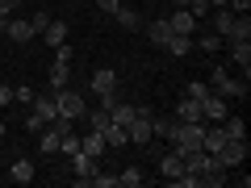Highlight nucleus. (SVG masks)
<instances>
[{"mask_svg":"<svg viewBox=\"0 0 251 188\" xmlns=\"http://www.w3.org/2000/svg\"><path fill=\"white\" fill-rule=\"evenodd\" d=\"M214 34L222 38V42H239V38H251V17H247V13L218 9V17H214Z\"/></svg>","mask_w":251,"mask_h":188,"instance_id":"f257e3e1","label":"nucleus"},{"mask_svg":"<svg viewBox=\"0 0 251 188\" xmlns=\"http://www.w3.org/2000/svg\"><path fill=\"white\" fill-rule=\"evenodd\" d=\"M54 117H59V105H54V92H50V96L42 92V96H34V113H29V121H25V125H29V130L38 134V130H42V125H50Z\"/></svg>","mask_w":251,"mask_h":188,"instance_id":"f03ea898","label":"nucleus"},{"mask_svg":"<svg viewBox=\"0 0 251 188\" xmlns=\"http://www.w3.org/2000/svg\"><path fill=\"white\" fill-rule=\"evenodd\" d=\"M209 88H214L218 96H247V80H234L226 67H214V75H209Z\"/></svg>","mask_w":251,"mask_h":188,"instance_id":"7ed1b4c3","label":"nucleus"},{"mask_svg":"<svg viewBox=\"0 0 251 188\" xmlns=\"http://www.w3.org/2000/svg\"><path fill=\"white\" fill-rule=\"evenodd\" d=\"M126 138H130V146H147V142H151V109H138V113L130 117Z\"/></svg>","mask_w":251,"mask_h":188,"instance_id":"20e7f679","label":"nucleus"},{"mask_svg":"<svg viewBox=\"0 0 251 188\" xmlns=\"http://www.w3.org/2000/svg\"><path fill=\"white\" fill-rule=\"evenodd\" d=\"M54 105H59V117H72V121H80L88 109H84V96L80 92H72V88H59L54 92Z\"/></svg>","mask_w":251,"mask_h":188,"instance_id":"39448f33","label":"nucleus"},{"mask_svg":"<svg viewBox=\"0 0 251 188\" xmlns=\"http://www.w3.org/2000/svg\"><path fill=\"white\" fill-rule=\"evenodd\" d=\"M247 138H226L222 142V151H218V163L222 167H239V163H247Z\"/></svg>","mask_w":251,"mask_h":188,"instance_id":"423d86ee","label":"nucleus"},{"mask_svg":"<svg viewBox=\"0 0 251 188\" xmlns=\"http://www.w3.org/2000/svg\"><path fill=\"white\" fill-rule=\"evenodd\" d=\"M226 113H230V109H226V96H218V92L209 88L205 96H201V121H205V125L209 121H222Z\"/></svg>","mask_w":251,"mask_h":188,"instance_id":"0eeeda50","label":"nucleus"},{"mask_svg":"<svg viewBox=\"0 0 251 188\" xmlns=\"http://www.w3.org/2000/svg\"><path fill=\"white\" fill-rule=\"evenodd\" d=\"M72 171H75V184L88 188L92 171H97V159H92V155H84V151H75V155H72Z\"/></svg>","mask_w":251,"mask_h":188,"instance_id":"6e6552de","label":"nucleus"},{"mask_svg":"<svg viewBox=\"0 0 251 188\" xmlns=\"http://www.w3.org/2000/svg\"><path fill=\"white\" fill-rule=\"evenodd\" d=\"M168 25H172V34H184V38L197 34V17H193L188 9H176V13L168 17Z\"/></svg>","mask_w":251,"mask_h":188,"instance_id":"1a4fd4ad","label":"nucleus"},{"mask_svg":"<svg viewBox=\"0 0 251 188\" xmlns=\"http://www.w3.org/2000/svg\"><path fill=\"white\" fill-rule=\"evenodd\" d=\"M4 38H9V42H34V25H29V21H17V17H9L4 21Z\"/></svg>","mask_w":251,"mask_h":188,"instance_id":"9d476101","label":"nucleus"},{"mask_svg":"<svg viewBox=\"0 0 251 188\" xmlns=\"http://www.w3.org/2000/svg\"><path fill=\"white\" fill-rule=\"evenodd\" d=\"M113 88H117V71H109V67L92 71V92H97V96H109Z\"/></svg>","mask_w":251,"mask_h":188,"instance_id":"9b49d317","label":"nucleus"},{"mask_svg":"<svg viewBox=\"0 0 251 188\" xmlns=\"http://www.w3.org/2000/svg\"><path fill=\"white\" fill-rule=\"evenodd\" d=\"M80 151L92 155V159H100V155H105V134H100V130H88V134L80 138Z\"/></svg>","mask_w":251,"mask_h":188,"instance_id":"f8f14e48","label":"nucleus"},{"mask_svg":"<svg viewBox=\"0 0 251 188\" xmlns=\"http://www.w3.org/2000/svg\"><path fill=\"white\" fill-rule=\"evenodd\" d=\"M159 171L168 176V184H176V176H184V159H180L176 151H172V155H163V159H159Z\"/></svg>","mask_w":251,"mask_h":188,"instance_id":"ddd939ff","label":"nucleus"},{"mask_svg":"<svg viewBox=\"0 0 251 188\" xmlns=\"http://www.w3.org/2000/svg\"><path fill=\"white\" fill-rule=\"evenodd\" d=\"M67 75H72V63H59V59H54V67L46 71V80H50V92L67 88Z\"/></svg>","mask_w":251,"mask_h":188,"instance_id":"4468645a","label":"nucleus"},{"mask_svg":"<svg viewBox=\"0 0 251 188\" xmlns=\"http://www.w3.org/2000/svg\"><path fill=\"white\" fill-rule=\"evenodd\" d=\"M176 121H201V100L184 96V100L176 105Z\"/></svg>","mask_w":251,"mask_h":188,"instance_id":"2eb2a0df","label":"nucleus"},{"mask_svg":"<svg viewBox=\"0 0 251 188\" xmlns=\"http://www.w3.org/2000/svg\"><path fill=\"white\" fill-rule=\"evenodd\" d=\"M147 38H151L155 46H168V38H172V25H168V17L151 21V25H147Z\"/></svg>","mask_w":251,"mask_h":188,"instance_id":"dca6fc26","label":"nucleus"},{"mask_svg":"<svg viewBox=\"0 0 251 188\" xmlns=\"http://www.w3.org/2000/svg\"><path fill=\"white\" fill-rule=\"evenodd\" d=\"M230 59H234V63L243 67V75H251V42H247V38H239V42H234Z\"/></svg>","mask_w":251,"mask_h":188,"instance_id":"f3484780","label":"nucleus"},{"mask_svg":"<svg viewBox=\"0 0 251 188\" xmlns=\"http://www.w3.org/2000/svg\"><path fill=\"white\" fill-rule=\"evenodd\" d=\"M9 180H13V184H29V180H34V163H29V159H17V163L9 167Z\"/></svg>","mask_w":251,"mask_h":188,"instance_id":"a211bd4d","label":"nucleus"},{"mask_svg":"<svg viewBox=\"0 0 251 188\" xmlns=\"http://www.w3.org/2000/svg\"><path fill=\"white\" fill-rule=\"evenodd\" d=\"M42 42L46 46H63L67 42V25H63V21H50V25L42 29Z\"/></svg>","mask_w":251,"mask_h":188,"instance_id":"6ab92c4d","label":"nucleus"},{"mask_svg":"<svg viewBox=\"0 0 251 188\" xmlns=\"http://www.w3.org/2000/svg\"><path fill=\"white\" fill-rule=\"evenodd\" d=\"M134 113H138V105H122V100H117V105L109 109V121H113V125H130Z\"/></svg>","mask_w":251,"mask_h":188,"instance_id":"aec40b11","label":"nucleus"},{"mask_svg":"<svg viewBox=\"0 0 251 188\" xmlns=\"http://www.w3.org/2000/svg\"><path fill=\"white\" fill-rule=\"evenodd\" d=\"M38 134H42V142H38V146H42V155H54V151H59V130H54V125H42Z\"/></svg>","mask_w":251,"mask_h":188,"instance_id":"412c9836","label":"nucleus"},{"mask_svg":"<svg viewBox=\"0 0 251 188\" xmlns=\"http://www.w3.org/2000/svg\"><path fill=\"white\" fill-rule=\"evenodd\" d=\"M113 17H117V25H122V29H138V25H143V21H138V13H134V9H122V4L113 9Z\"/></svg>","mask_w":251,"mask_h":188,"instance_id":"4be33fe9","label":"nucleus"},{"mask_svg":"<svg viewBox=\"0 0 251 188\" xmlns=\"http://www.w3.org/2000/svg\"><path fill=\"white\" fill-rule=\"evenodd\" d=\"M163 50H172V54H176V59H180V54H188V50H193V38H184V34H172Z\"/></svg>","mask_w":251,"mask_h":188,"instance_id":"5701e85b","label":"nucleus"},{"mask_svg":"<svg viewBox=\"0 0 251 188\" xmlns=\"http://www.w3.org/2000/svg\"><path fill=\"white\" fill-rule=\"evenodd\" d=\"M84 117H88V125H92V130H100V134L109 130V109H105V105H100V109H88Z\"/></svg>","mask_w":251,"mask_h":188,"instance_id":"b1692460","label":"nucleus"},{"mask_svg":"<svg viewBox=\"0 0 251 188\" xmlns=\"http://www.w3.org/2000/svg\"><path fill=\"white\" fill-rule=\"evenodd\" d=\"M105 146H130V138H126V125H113V121H109V130H105Z\"/></svg>","mask_w":251,"mask_h":188,"instance_id":"393cba45","label":"nucleus"},{"mask_svg":"<svg viewBox=\"0 0 251 188\" xmlns=\"http://www.w3.org/2000/svg\"><path fill=\"white\" fill-rule=\"evenodd\" d=\"M193 46H201L205 54H214V50H222V38H218V34H209V29H205V34H197V38H193Z\"/></svg>","mask_w":251,"mask_h":188,"instance_id":"a878e982","label":"nucleus"},{"mask_svg":"<svg viewBox=\"0 0 251 188\" xmlns=\"http://www.w3.org/2000/svg\"><path fill=\"white\" fill-rule=\"evenodd\" d=\"M168 134H172V117L151 113V138H168Z\"/></svg>","mask_w":251,"mask_h":188,"instance_id":"bb28decb","label":"nucleus"},{"mask_svg":"<svg viewBox=\"0 0 251 188\" xmlns=\"http://www.w3.org/2000/svg\"><path fill=\"white\" fill-rule=\"evenodd\" d=\"M59 151H63V155H75V151H80V134H75V130H67V134L59 138Z\"/></svg>","mask_w":251,"mask_h":188,"instance_id":"cd10ccee","label":"nucleus"},{"mask_svg":"<svg viewBox=\"0 0 251 188\" xmlns=\"http://www.w3.org/2000/svg\"><path fill=\"white\" fill-rule=\"evenodd\" d=\"M117 184H126V188H138V184H143V167H126L122 176H117Z\"/></svg>","mask_w":251,"mask_h":188,"instance_id":"c85d7f7f","label":"nucleus"},{"mask_svg":"<svg viewBox=\"0 0 251 188\" xmlns=\"http://www.w3.org/2000/svg\"><path fill=\"white\" fill-rule=\"evenodd\" d=\"M50 21H54V17H50V13H46V9H38V13H34V17H29V25H34V34H42V29H46V25H50Z\"/></svg>","mask_w":251,"mask_h":188,"instance_id":"c756f323","label":"nucleus"},{"mask_svg":"<svg viewBox=\"0 0 251 188\" xmlns=\"http://www.w3.org/2000/svg\"><path fill=\"white\" fill-rule=\"evenodd\" d=\"M188 13H193V17H205V13H209V0H188Z\"/></svg>","mask_w":251,"mask_h":188,"instance_id":"7c9ffc66","label":"nucleus"},{"mask_svg":"<svg viewBox=\"0 0 251 188\" xmlns=\"http://www.w3.org/2000/svg\"><path fill=\"white\" fill-rule=\"evenodd\" d=\"M34 96H38L34 88H13V100H21V105H34Z\"/></svg>","mask_w":251,"mask_h":188,"instance_id":"2f4dec72","label":"nucleus"},{"mask_svg":"<svg viewBox=\"0 0 251 188\" xmlns=\"http://www.w3.org/2000/svg\"><path fill=\"white\" fill-rule=\"evenodd\" d=\"M13 9H21V0H0V21H9Z\"/></svg>","mask_w":251,"mask_h":188,"instance_id":"473e14b6","label":"nucleus"},{"mask_svg":"<svg viewBox=\"0 0 251 188\" xmlns=\"http://www.w3.org/2000/svg\"><path fill=\"white\" fill-rule=\"evenodd\" d=\"M88 184H97V188H117V176H97V171H92Z\"/></svg>","mask_w":251,"mask_h":188,"instance_id":"72a5a7b5","label":"nucleus"},{"mask_svg":"<svg viewBox=\"0 0 251 188\" xmlns=\"http://www.w3.org/2000/svg\"><path fill=\"white\" fill-rule=\"evenodd\" d=\"M205 92H209V84H188V92H184V96H193V100H201V96H205Z\"/></svg>","mask_w":251,"mask_h":188,"instance_id":"f704fd0d","label":"nucleus"},{"mask_svg":"<svg viewBox=\"0 0 251 188\" xmlns=\"http://www.w3.org/2000/svg\"><path fill=\"white\" fill-rule=\"evenodd\" d=\"M54 59H59V63H72V46H67V42L54 46Z\"/></svg>","mask_w":251,"mask_h":188,"instance_id":"c9c22d12","label":"nucleus"},{"mask_svg":"<svg viewBox=\"0 0 251 188\" xmlns=\"http://www.w3.org/2000/svg\"><path fill=\"white\" fill-rule=\"evenodd\" d=\"M226 4H230V13H247L251 9V0H226Z\"/></svg>","mask_w":251,"mask_h":188,"instance_id":"e433bc0d","label":"nucleus"},{"mask_svg":"<svg viewBox=\"0 0 251 188\" xmlns=\"http://www.w3.org/2000/svg\"><path fill=\"white\" fill-rule=\"evenodd\" d=\"M92 4H97V9H105V13H113L117 4H122V0H92Z\"/></svg>","mask_w":251,"mask_h":188,"instance_id":"4c0bfd02","label":"nucleus"},{"mask_svg":"<svg viewBox=\"0 0 251 188\" xmlns=\"http://www.w3.org/2000/svg\"><path fill=\"white\" fill-rule=\"evenodd\" d=\"M9 100H13V88H9V84H0V109L9 105Z\"/></svg>","mask_w":251,"mask_h":188,"instance_id":"58836bf2","label":"nucleus"},{"mask_svg":"<svg viewBox=\"0 0 251 188\" xmlns=\"http://www.w3.org/2000/svg\"><path fill=\"white\" fill-rule=\"evenodd\" d=\"M172 4H176V9H188V0H172Z\"/></svg>","mask_w":251,"mask_h":188,"instance_id":"ea45409f","label":"nucleus"},{"mask_svg":"<svg viewBox=\"0 0 251 188\" xmlns=\"http://www.w3.org/2000/svg\"><path fill=\"white\" fill-rule=\"evenodd\" d=\"M4 134H9V125H4V121H0V138H4Z\"/></svg>","mask_w":251,"mask_h":188,"instance_id":"a19ab883","label":"nucleus"},{"mask_svg":"<svg viewBox=\"0 0 251 188\" xmlns=\"http://www.w3.org/2000/svg\"><path fill=\"white\" fill-rule=\"evenodd\" d=\"M209 4H218V9H222V4H226V0H209Z\"/></svg>","mask_w":251,"mask_h":188,"instance_id":"79ce46f5","label":"nucleus"},{"mask_svg":"<svg viewBox=\"0 0 251 188\" xmlns=\"http://www.w3.org/2000/svg\"><path fill=\"white\" fill-rule=\"evenodd\" d=\"M0 42H4V21H0Z\"/></svg>","mask_w":251,"mask_h":188,"instance_id":"37998d69","label":"nucleus"}]
</instances>
